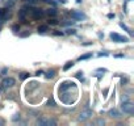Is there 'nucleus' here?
<instances>
[{
  "label": "nucleus",
  "mask_w": 134,
  "mask_h": 126,
  "mask_svg": "<svg viewBox=\"0 0 134 126\" xmlns=\"http://www.w3.org/2000/svg\"><path fill=\"white\" fill-rule=\"evenodd\" d=\"M108 114H109V117H112V118H121L122 117V114H121V112L120 110H117V109H110L109 112H108Z\"/></svg>",
  "instance_id": "10"
},
{
  "label": "nucleus",
  "mask_w": 134,
  "mask_h": 126,
  "mask_svg": "<svg viewBox=\"0 0 134 126\" xmlns=\"http://www.w3.org/2000/svg\"><path fill=\"white\" fill-rule=\"evenodd\" d=\"M127 82H129V79H127V78H122V79H121V84H122V85H125Z\"/></svg>",
  "instance_id": "28"
},
{
  "label": "nucleus",
  "mask_w": 134,
  "mask_h": 126,
  "mask_svg": "<svg viewBox=\"0 0 134 126\" xmlns=\"http://www.w3.org/2000/svg\"><path fill=\"white\" fill-rule=\"evenodd\" d=\"M72 87H75V83H74V82H71V80H66V82H63V83L59 85V92L69 91V89L72 88Z\"/></svg>",
  "instance_id": "6"
},
{
  "label": "nucleus",
  "mask_w": 134,
  "mask_h": 126,
  "mask_svg": "<svg viewBox=\"0 0 134 126\" xmlns=\"http://www.w3.org/2000/svg\"><path fill=\"white\" fill-rule=\"evenodd\" d=\"M42 74H43V71H37V72H36L37 76H40V75H42Z\"/></svg>",
  "instance_id": "33"
},
{
  "label": "nucleus",
  "mask_w": 134,
  "mask_h": 126,
  "mask_svg": "<svg viewBox=\"0 0 134 126\" xmlns=\"http://www.w3.org/2000/svg\"><path fill=\"white\" fill-rule=\"evenodd\" d=\"M108 91H109L108 88H105V89H104V97H107V93H108Z\"/></svg>",
  "instance_id": "34"
},
{
  "label": "nucleus",
  "mask_w": 134,
  "mask_h": 126,
  "mask_svg": "<svg viewBox=\"0 0 134 126\" xmlns=\"http://www.w3.org/2000/svg\"><path fill=\"white\" fill-rule=\"evenodd\" d=\"M38 33H41V34H43V33H46V32H49V26L47 25H41V26H38Z\"/></svg>",
  "instance_id": "12"
},
{
  "label": "nucleus",
  "mask_w": 134,
  "mask_h": 126,
  "mask_svg": "<svg viewBox=\"0 0 134 126\" xmlns=\"http://www.w3.org/2000/svg\"><path fill=\"white\" fill-rule=\"evenodd\" d=\"M70 16L74 20H86L87 19V16L82 11H70Z\"/></svg>",
  "instance_id": "7"
},
{
  "label": "nucleus",
  "mask_w": 134,
  "mask_h": 126,
  "mask_svg": "<svg viewBox=\"0 0 134 126\" xmlns=\"http://www.w3.org/2000/svg\"><path fill=\"white\" fill-rule=\"evenodd\" d=\"M108 2H110V0H108Z\"/></svg>",
  "instance_id": "38"
},
{
  "label": "nucleus",
  "mask_w": 134,
  "mask_h": 126,
  "mask_svg": "<svg viewBox=\"0 0 134 126\" xmlns=\"http://www.w3.org/2000/svg\"><path fill=\"white\" fill-rule=\"evenodd\" d=\"M121 109H122V112L126 113V114H133V113H134V105H133V102H130L129 100H127V101H122Z\"/></svg>",
  "instance_id": "3"
},
{
  "label": "nucleus",
  "mask_w": 134,
  "mask_h": 126,
  "mask_svg": "<svg viewBox=\"0 0 134 126\" xmlns=\"http://www.w3.org/2000/svg\"><path fill=\"white\" fill-rule=\"evenodd\" d=\"M120 28H122V29H124L125 32H127L130 36H133V32H131V30H130V29H129V28H127V26L124 24V22H120Z\"/></svg>",
  "instance_id": "15"
},
{
  "label": "nucleus",
  "mask_w": 134,
  "mask_h": 126,
  "mask_svg": "<svg viewBox=\"0 0 134 126\" xmlns=\"http://www.w3.org/2000/svg\"><path fill=\"white\" fill-rule=\"evenodd\" d=\"M72 66H74V62H67L66 65L63 66V71H69Z\"/></svg>",
  "instance_id": "14"
},
{
  "label": "nucleus",
  "mask_w": 134,
  "mask_h": 126,
  "mask_svg": "<svg viewBox=\"0 0 134 126\" xmlns=\"http://www.w3.org/2000/svg\"><path fill=\"white\" fill-rule=\"evenodd\" d=\"M79 80H82V82H84V75H83V71H78L76 72V75H75Z\"/></svg>",
  "instance_id": "18"
},
{
  "label": "nucleus",
  "mask_w": 134,
  "mask_h": 126,
  "mask_svg": "<svg viewBox=\"0 0 134 126\" xmlns=\"http://www.w3.org/2000/svg\"><path fill=\"white\" fill-rule=\"evenodd\" d=\"M54 76H55V71H54V70L47 71V74H46V78H47V79H53Z\"/></svg>",
  "instance_id": "17"
},
{
  "label": "nucleus",
  "mask_w": 134,
  "mask_h": 126,
  "mask_svg": "<svg viewBox=\"0 0 134 126\" xmlns=\"http://www.w3.org/2000/svg\"><path fill=\"white\" fill-rule=\"evenodd\" d=\"M49 24H50V25H58L59 22H58V20H57L55 17H51V19L49 20Z\"/></svg>",
  "instance_id": "19"
},
{
  "label": "nucleus",
  "mask_w": 134,
  "mask_h": 126,
  "mask_svg": "<svg viewBox=\"0 0 134 126\" xmlns=\"http://www.w3.org/2000/svg\"><path fill=\"white\" fill-rule=\"evenodd\" d=\"M7 71H8V68H7V67H4V68L2 70V75H5V74H7Z\"/></svg>",
  "instance_id": "30"
},
{
  "label": "nucleus",
  "mask_w": 134,
  "mask_h": 126,
  "mask_svg": "<svg viewBox=\"0 0 134 126\" xmlns=\"http://www.w3.org/2000/svg\"><path fill=\"white\" fill-rule=\"evenodd\" d=\"M108 19H114V15H113V13H109V15H108Z\"/></svg>",
  "instance_id": "32"
},
{
  "label": "nucleus",
  "mask_w": 134,
  "mask_h": 126,
  "mask_svg": "<svg viewBox=\"0 0 134 126\" xmlns=\"http://www.w3.org/2000/svg\"><path fill=\"white\" fill-rule=\"evenodd\" d=\"M75 21H66V22H62V25H66V26H69V25H74Z\"/></svg>",
  "instance_id": "25"
},
{
  "label": "nucleus",
  "mask_w": 134,
  "mask_h": 126,
  "mask_svg": "<svg viewBox=\"0 0 134 126\" xmlns=\"http://www.w3.org/2000/svg\"><path fill=\"white\" fill-rule=\"evenodd\" d=\"M45 15H47L49 17H55V16L58 15V12H57V9H55L54 7H51V8H47V9L45 11Z\"/></svg>",
  "instance_id": "11"
},
{
  "label": "nucleus",
  "mask_w": 134,
  "mask_h": 126,
  "mask_svg": "<svg viewBox=\"0 0 134 126\" xmlns=\"http://www.w3.org/2000/svg\"><path fill=\"white\" fill-rule=\"evenodd\" d=\"M47 106H51V108H54V106H55V101H54L53 99H50V100L47 101Z\"/></svg>",
  "instance_id": "22"
},
{
  "label": "nucleus",
  "mask_w": 134,
  "mask_h": 126,
  "mask_svg": "<svg viewBox=\"0 0 134 126\" xmlns=\"http://www.w3.org/2000/svg\"><path fill=\"white\" fill-rule=\"evenodd\" d=\"M13 5H15V2H13V0H11V2L7 3V7H13Z\"/></svg>",
  "instance_id": "29"
},
{
  "label": "nucleus",
  "mask_w": 134,
  "mask_h": 126,
  "mask_svg": "<svg viewBox=\"0 0 134 126\" xmlns=\"http://www.w3.org/2000/svg\"><path fill=\"white\" fill-rule=\"evenodd\" d=\"M28 2H29L30 4H33V3H36V2H37V0H28Z\"/></svg>",
  "instance_id": "36"
},
{
  "label": "nucleus",
  "mask_w": 134,
  "mask_h": 126,
  "mask_svg": "<svg viewBox=\"0 0 134 126\" xmlns=\"http://www.w3.org/2000/svg\"><path fill=\"white\" fill-rule=\"evenodd\" d=\"M107 55H109V54L108 53H100L99 54V56H107Z\"/></svg>",
  "instance_id": "31"
},
{
  "label": "nucleus",
  "mask_w": 134,
  "mask_h": 126,
  "mask_svg": "<svg viewBox=\"0 0 134 126\" xmlns=\"http://www.w3.org/2000/svg\"><path fill=\"white\" fill-rule=\"evenodd\" d=\"M5 122H4V119H2V118H0V125H4Z\"/></svg>",
  "instance_id": "37"
},
{
  "label": "nucleus",
  "mask_w": 134,
  "mask_h": 126,
  "mask_svg": "<svg viewBox=\"0 0 134 126\" xmlns=\"http://www.w3.org/2000/svg\"><path fill=\"white\" fill-rule=\"evenodd\" d=\"M92 56V53H87V54H83V55H80L79 58H78V60L80 62V60H86V59H90Z\"/></svg>",
  "instance_id": "13"
},
{
  "label": "nucleus",
  "mask_w": 134,
  "mask_h": 126,
  "mask_svg": "<svg viewBox=\"0 0 134 126\" xmlns=\"http://www.w3.org/2000/svg\"><path fill=\"white\" fill-rule=\"evenodd\" d=\"M28 9H29L28 7H23V8L19 11V19H20V20H23L25 24L28 22V21H26V15H28V12H29Z\"/></svg>",
  "instance_id": "9"
},
{
  "label": "nucleus",
  "mask_w": 134,
  "mask_h": 126,
  "mask_svg": "<svg viewBox=\"0 0 134 126\" xmlns=\"http://www.w3.org/2000/svg\"><path fill=\"white\" fill-rule=\"evenodd\" d=\"M29 11H30V12H28V13L30 15V17H32L33 20H41V19L45 17V11L41 9V8H32V9H29Z\"/></svg>",
  "instance_id": "2"
},
{
  "label": "nucleus",
  "mask_w": 134,
  "mask_h": 126,
  "mask_svg": "<svg viewBox=\"0 0 134 126\" xmlns=\"http://www.w3.org/2000/svg\"><path fill=\"white\" fill-rule=\"evenodd\" d=\"M75 33H76V30H75V29H67L64 34H75Z\"/></svg>",
  "instance_id": "24"
},
{
  "label": "nucleus",
  "mask_w": 134,
  "mask_h": 126,
  "mask_svg": "<svg viewBox=\"0 0 134 126\" xmlns=\"http://www.w3.org/2000/svg\"><path fill=\"white\" fill-rule=\"evenodd\" d=\"M16 84V80L13 78H4L3 82H2V88L5 89V88H11Z\"/></svg>",
  "instance_id": "5"
},
{
  "label": "nucleus",
  "mask_w": 134,
  "mask_h": 126,
  "mask_svg": "<svg viewBox=\"0 0 134 126\" xmlns=\"http://www.w3.org/2000/svg\"><path fill=\"white\" fill-rule=\"evenodd\" d=\"M95 125H97V126H104V125H105V119H103V118H97V119L95 121Z\"/></svg>",
  "instance_id": "16"
},
{
  "label": "nucleus",
  "mask_w": 134,
  "mask_h": 126,
  "mask_svg": "<svg viewBox=\"0 0 134 126\" xmlns=\"http://www.w3.org/2000/svg\"><path fill=\"white\" fill-rule=\"evenodd\" d=\"M28 78H29V74H28V72H21V74H20V79H21V80H25V79H28Z\"/></svg>",
  "instance_id": "21"
},
{
  "label": "nucleus",
  "mask_w": 134,
  "mask_h": 126,
  "mask_svg": "<svg viewBox=\"0 0 134 126\" xmlns=\"http://www.w3.org/2000/svg\"><path fill=\"white\" fill-rule=\"evenodd\" d=\"M91 117H92V110H91V109H86V110H83V112L79 114L78 119L82 121V122H84V121H87V119L91 118Z\"/></svg>",
  "instance_id": "8"
},
{
  "label": "nucleus",
  "mask_w": 134,
  "mask_h": 126,
  "mask_svg": "<svg viewBox=\"0 0 134 126\" xmlns=\"http://www.w3.org/2000/svg\"><path fill=\"white\" fill-rule=\"evenodd\" d=\"M43 2H46V3H49V4H51L53 7H55V4H57V3L54 2V0H43Z\"/></svg>",
  "instance_id": "27"
},
{
  "label": "nucleus",
  "mask_w": 134,
  "mask_h": 126,
  "mask_svg": "<svg viewBox=\"0 0 134 126\" xmlns=\"http://www.w3.org/2000/svg\"><path fill=\"white\" fill-rule=\"evenodd\" d=\"M53 34H54V36H64V33H63V32H59V30H54Z\"/></svg>",
  "instance_id": "26"
},
{
  "label": "nucleus",
  "mask_w": 134,
  "mask_h": 126,
  "mask_svg": "<svg viewBox=\"0 0 134 126\" xmlns=\"http://www.w3.org/2000/svg\"><path fill=\"white\" fill-rule=\"evenodd\" d=\"M110 39L113 42H121V43H127L129 42V38L127 37H124V36H120L117 33H110Z\"/></svg>",
  "instance_id": "4"
},
{
  "label": "nucleus",
  "mask_w": 134,
  "mask_h": 126,
  "mask_svg": "<svg viewBox=\"0 0 134 126\" xmlns=\"http://www.w3.org/2000/svg\"><path fill=\"white\" fill-rule=\"evenodd\" d=\"M20 118H21V116H20V113H19V114H15V116L12 117V121L16 122V121H20Z\"/></svg>",
  "instance_id": "23"
},
{
  "label": "nucleus",
  "mask_w": 134,
  "mask_h": 126,
  "mask_svg": "<svg viewBox=\"0 0 134 126\" xmlns=\"http://www.w3.org/2000/svg\"><path fill=\"white\" fill-rule=\"evenodd\" d=\"M19 30H20V25H19V24H13V25H12V32L17 33Z\"/></svg>",
  "instance_id": "20"
},
{
  "label": "nucleus",
  "mask_w": 134,
  "mask_h": 126,
  "mask_svg": "<svg viewBox=\"0 0 134 126\" xmlns=\"http://www.w3.org/2000/svg\"><path fill=\"white\" fill-rule=\"evenodd\" d=\"M36 125H40V126H55L57 121L53 119V118H47V117H40V118H37Z\"/></svg>",
  "instance_id": "1"
},
{
  "label": "nucleus",
  "mask_w": 134,
  "mask_h": 126,
  "mask_svg": "<svg viewBox=\"0 0 134 126\" xmlns=\"http://www.w3.org/2000/svg\"><path fill=\"white\" fill-rule=\"evenodd\" d=\"M114 56H116V58H122L124 55H122V54H117V55H114Z\"/></svg>",
  "instance_id": "35"
}]
</instances>
